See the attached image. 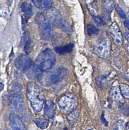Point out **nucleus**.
Listing matches in <instances>:
<instances>
[{
  "label": "nucleus",
  "mask_w": 129,
  "mask_h": 130,
  "mask_svg": "<svg viewBox=\"0 0 129 130\" xmlns=\"http://www.w3.org/2000/svg\"><path fill=\"white\" fill-rule=\"evenodd\" d=\"M67 74V70L63 66H58L51 70L44 71L38 80L40 83L45 86L54 85L61 81Z\"/></svg>",
  "instance_id": "1"
},
{
  "label": "nucleus",
  "mask_w": 129,
  "mask_h": 130,
  "mask_svg": "<svg viewBox=\"0 0 129 130\" xmlns=\"http://www.w3.org/2000/svg\"><path fill=\"white\" fill-rule=\"evenodd\" d=\"M27 97L35 111H41L43 108L44 101L40 98V88L36 83L29 82L27 85Z\"/></svg>",
  "instance_id": "2"
},
{
  "label": "nucleus",
  "mask_w": 129,
  "mask_h": 130,
  "mask_svg": "<svg viewBox=\"0 0 129 130\" xmlns=\"http://www.w3.org/2000/svg\"><path fill=\"white\" fill-rule=\"evenodd\" d=\"M35 63L43 72L47 71L52 69L56 64L55 54L51 50L46 48L40 53Z\"/></svg>",
  "instance_id": "3"
},
{
  "label": "nucleus",
  "mask_w": 129,
  "mask_h": 130,
  "mask_svg": "<svg viewBox=\"0 0 129 130\" xmlns=\"http://www.w3.org/2000/svg\"><path fill=\"white\" fill-rule=\"evenodd\" d=\"M35 23L38 26V31L41 38L46 41H50L53 37V31L50 23L43 14L38 13L35 18Z\"/></svg>",
  "instance_id": "4"
},
{
  "label": "nucleus",
  "mask_w": 129,
  "mask_h": 130,
  "mask_svg": "<svg viewBox=\"0 0 129 130\" xmlns=\"http://www.w3.org/2000/svg\"><path fill=\"white\" fill-rule=\"evenodd\" d=\"M23 87L20 84L16 83L12 87L9 95V102L14 110L19 112L22 108L23 104Z\"/></svg>",
  "instance_id": "5"
},
{
  "label": "nucleus",
  "mask_w": 129,
  "mask_h": 130,
  "mask_svg": "<svg viewBox=\"0 0 129 130\" xmlns=\"http://www.w3.org/2000/svg\"><path fill=\"white\" fill-rule=\"evenodd\" d=\"M58 104L62 112L64 113L69 112L77 106V99L73 94H66L59 99Z\"/></svg>",
  "instance_id": "6"
},
{
  "label": "nucleus",
  "mask_w": 129,
  "mask_h": 130,
  "mask_svg": "<svg viewBox=\"0 0 129 130\" xmlns=\"http://www.w3.org/2000/svg\"><path fill=\"white\" fill-rule=\"evenodd\" d=\"M111 43L108 38L97 43L94 46L95 54L102 58H107L110 56Z\"/></svg>",
  "instance_id": "7"
},
{
  "label": "nucleus",
  "mask_w": 129,
  "mask_h": 130,
  "mask_svg": "<svg viewBox=\"0 0 129 130\" xmlns=\"http://www.w3.org/2000/svg\"><path fill=\"white\" fill-rule=\"evenodd\" d=\"M33 63L32 60L26 54H21L19 56L15 62V66L16 68L23 72L29 68Z\"/></svg>",
  "instance_id": "8"
},
{
  "label": "nucleus",
  "mask_w": 129,
  "mask_h": 130,
  "mask_svg": "<svg viewBox=\"0 0 129 130\" xmlns=\"http://www.w3.org/2000/svg\"><path fill=\"white\" fill-rule=\"evenodd\" d=\"M109 32L115 44L118 46L122 45L123 43L122 35L117 23L114 22L110 26Z\"/></svg>",
  "instance_id": "9"
},
{
  "label": "nucleus",
  "mask_w": 129,
  "mask_h": 130,
  "mask_svg": "<svg viewBox=\"0 0 129 130\" xmlns=\"http://www.w3.org/2000/svg\"><path fill=\"white\" fill-rule=\"evenodd\" d=\"M10 125L13 130H26L21 118L16 114L12 113L9 117Z\"/></svg>",
  "instance_id": "10"
},
{
  "label": "nucleus",
  "mask_w": 129,
  "mask_h": 130,
  "mask_svg": "<svg viewBox=\"0 0 129 130\" xmlns=\"http://www.w3.org/2000/svg\"><path fill=\"white\" fill-rule=\"evenodd\" d=\"M26 75L32 79H38L43 71L36 64L34 63L29 68L23 71Z\"/></svg>",
  "instance_id": "11"
},
{
  "label": "nucleus",
  "mask_w": 129,
  "mask_h": 130,
  "mask_svg": "<svg viewBox=\"0 0 129 130\" xmlns=\"http://www.w3.org/2000/svg\"><path fill=\"white\" fill-rule=\"evenodd\" d=\"M21 45L23 46L24 51L26 54H29L33 49V43L31 40L28 33L26 31L23 34Z\"/></svg>",
  "instance_id": "12"
},
{
  "label": "nucleus",
  "mask_w": 129,
  "mask_h": 130,
  "mask_svg": "<svg viewBox=\"0 0 129 130\" xmlns=\"http://www.w3.org/2000/svg\"><path fill=\"white\" fill-rule=\"evenodd\" d=\"M45 15L50 21L55 24L61 18V14L58 10L54 8H50L44 13Z\"/></svg>",
  "instance_id": "13"
},
{
  "label": "nucleus",
  "mask_w": 129,
  "mask_h": 130,
  "mask_svg": "<svg viewBox=\"0 0 129 130\" xmlns=\"http://www.w3.org/2000/svg\"><path fill=\"white\" fill-rule=\"evenodd\" d=\"M21 8L23 13V18L25 19L26 21H28L33 15L32 5L28 2H23L21 5Z\"/></svg>",
  "instance_id": "14"
},
{
  "label": "nucleus",
  "mask_w": 129,
  "mask_h": 130,
  "mask_svg": "<svg viewBox=\"0 0 129 130\" xmlns=\"http://www.w3.org/2000/svg\"><path fill=\"white\" fill-rule=\"evenodd\" d=\"M32 2L36 8L41 10L50 9L53 3V1L50 0H34Z\"/></svg>",
  "instance_id": "15"
},
{
  "label": "nucleus",
  "mask_w": 129,
  "mask_h": 130,
  "mask_svg": "<svg viewBox=\"0 0 129 130\" xmlns=\"http://www.w3.org/2000/svg\"><path fill=\"white\" fill-rule=\"evenodd\" d=\"M110 96L114 100L120 103H123L124 99L121 93L120 88L118 86H114L110 92Z\"/></svg>",
  "instance_id": "16"
},
{
  "label": "nucleus",
  "mask_w": 129,
  "mask_h": 130,
  "mask_svg": "<svg viewBox=\"0 0 129 130\" xmlns=\"http://www.w3.org/2000/svg\"><path fill=\"white\" fill-rule=\"evenodd\" d=\"M44 108L45 113L47 117L50 118H53L55 117L56 106L53 101L46 102Z\"/></svg>",
  "instance_id": "17"
},
{
  "label": "nucleus",
  "mask_w": 129,
  "mask_h": 130,
  "mask_svg": "<svg viewBox=\"0 0 129 130\" xmlns=\"http://www.w3.org/2000/svg\"><path fill=\"white\" fill-rule=\"evenodd\" d=\"M73 43H69L64 46H60L55 47V51L60 55H63L67 53H70L73 51L74 47Z\"/></svg>",
  "instance_id": "18"
},
{
  "label": "nucleus",
  "mask_w": 129,
  "mask_h": 130,
  "mask_svg": "<svg viewBox=\"0 0 129 130\" xmlns=\"http://www.w3.org/2000/svg\"><path fill=\"white\" fill-rule=\"evenodd\" d=\"M59 28L69 34H71L72 30L69 23L63 19L61 18L55 23Z\"/></svg>",
  "instance_id": "19"
},
{
  "label": "nucleus",
  "mask_w": 129,
  "mask_h": 130,
  "mask_svg": "<svg viewBox=\"0 0 129 130\" xmlns=\"http://www.w3.org/2000/svg\"><path fill=\"white\" fill-rule=\"evenodd\" d=\"M34 122L37 127L42 129L47 128L49 124V121L46 119L38 118L34 120Z\"/></svg>",
  "instance_id": "20"
},
{
  "label": "nucleus",
  "mask_w": 129,
  "mask_h": 130,
  "mask_svg": "<svg viewBox=\"0 0 129 130\" xmlns=\"http://www.w3.org/2000/svg\"><path fill=\"white\" fill-rule=\"evenodd\" d=\"M79 110H76L71 112L67 116V120L70 125H73L76 123L79 116Z\"/></svg>",
  "instance_id": "21"
},
{
  "label": "nucleus",
  "mask_w": 129,
  "mask_h": 130,
  "mask_svg": "<svg viewBox=\"0 0 129 130\" xmlns=\"http://www.w3.org/2000/svg\"><path fill=\"white\" fill-rule=\"evenodd\" d=\"M120 88L121 93L124 97L129 99V86L124 83H121L120 85Z\"/></svg>",
  "instance_id": "22"
},
{
  "label": "nucleus",
  "mask_w": 129,
  "mask_h": 130,
  "mask_svg": "<svg viewBox=\"0 0 129 130\" xmlns=\"http://www.w3.org/2000/svg\"><path fill=\"white\" fill-rule=\"evenodd\" d=\"M10 11L9 8L5 5H1V15L6 19L8 18L10 15Z\"/></svg>",
  "instance_id": "23"
},
{
  "label": "nucleus",
  "mask_w": 129,
  "mask_h": 130,
  "mask_svg": "<svg viewBox=\"0 0 129 130\" xmlns=\"http://www.w3.org/2000/svg\"><path fill=\"white\" fill-rule=\"evenodd\" d=\"M126 122L123 120H120L118 121L116 125L113 130H126Z\"/></svg>",
  "instance_id": "24"
},
{
  "label": "nucleus",
  "mask_w": 129,
  "mask_h": 130,
  "mask_svg": "<svg viewBox=\"0 0 129 130\" xmlns=\"http://www.w3.org/2000/svg\"><path fill=\"white\" fill-rule=\"evenodd\" d=\"M87 31L89 35L90 36L96 32L97 29L96 27L92 24H88L87 25Z\"/></svg>",
  "instance_id": "25"
},
{
  "label": "nucleus",
  "mask_w": 129,
  "mask_h": 130,
  "mask_svg": "<svg viewBox=\"0 0 129 130\" xmlns=\"http://www.w3.org/2000/svg\"><path fill=\"white\" fill-rule=\"evenodd\" d=\"M93 18L95 23L99 26H102L104 25V21L102 19L101 17L95 15V16H93Z\"/></svg>",
  "instance_id": "26"
},
{
  "label": "nucleus",
  "mask_w": 129,
  "mask_h": 130,
  "mask_svg": "<svg viewBox=\"0 0 129 130\" xmlns=\"http://www.w3.org/2000/svg\"><path fill=\"white\" fill-rule=\"evenodd\" d=\"M116 11L119 16L122 18H126V13L119 6H116Z\"/></svg>",
  "instance_id": "27"
},
{
  "label": "nucleus",
  "mask_w": 129,
  "mask_h": 130,
  "mask_svg": "<svg viewBox=\"0 0 129 130\" xmlns=\"http://www.w3.org/2000/svg\"><path fill=\"white\" fill-rule=\"evenodd\" d=\"M124 24L125 26L129 30V19H126L124 21Z\"/></svg>",
  "instance_id": "28"
},
{
  "label": "nucleus",
  "mask_w": 129,
  "mask_h": 130,
  "mask_svg": "<svg viewBox=\"0 0 129 130\" xmlns=\"http://www.w3.org/2000/svg\"><path fill=\"white\" fill-rule=\"evenodd\" d=\"M104 16L106 20H107L108 21L111 20V17H110V13H105L104 14Z\"/></svg>",
  "instance_id": "29"
},
{
  "label": "nucleus",
  "mask_w": 129,
  "mask_h": 130,
  "mask_svg": "<svg viewBox=\"0 0 129 130\" xmlns=\"http://www.w3.org/2000/svg\"><path fill=\"white\" fill-rule=\"evenodd\" d=\"M124 36L127 41L129 42V32H126L124 34Z\"/></svg>",
  "instance_id": "30"
},
{
  "label": "nucleus",
  "mask_w": 129,
  "mask_h": 130,
  "mask_svg": "<svg viewBox=\"0 0 129 130\" xmlns=\"http://www.w3.org/2000/svg\"><path fill=\"white\" fill-rule=\"evenodd\" d=\"M125 47H126V50L127 51L128 54H129V43L127 44Z\"/></svg>",
  "instance_id": "31"
},
{
  "label": "nucleus",
  "mask_w": 129,
  "mask_h": 130,
  "mask_svg": "<svg viewBox=\"0 0 129 130\" xmlns=\"http://www.w3.org/2000/svg\"><path fill=\"white\" fill-rule=\"evenodd\" d=\"M0 86H1V87H0L1 91H2V90L3 89L4 86V85L3 83H1V84H0Z\"/></svg>",
  "instance_id": "32"
},
{
  "label": "nucleus",
  "mask_w": 129,
  "mask_h": 130,
  "mask_svg": "<svg viewBox=\"0 0 129 130\" xmlns=\"http://www.w3.org/2000/svg\"><path fill=\"white\" fill-rule=\"evenodd\" d=\"M128 113H129V107H128Z\"/></svg>",
  "instance_id": "33"
},
{
  "label": "nucleus",
  "mask_w": 129,
  "mask_h": 130,
  "mask_svg": "<svg viewBox=\"0 0 129 130\" xmlns=\"http://www.w3.org/2000/svg\"><path fill=\"white\" fill-rule=\"evenodd\" d=\"M88 130H94V129H89Z\"/></svg>",
  "instance_id": "34"
},
{
  "label": "nucleus",
  "mask_w": 129,
  "mask_h": 130,
  "mask_svg": "<svg viewBox=\"0 0 129 130\" xmlns=\"http://www.w3.org/2000/svg\"><path fill=\"white\" fill-rule=\"evenodd\" d=\"M128 130H129V126H128Z\"/></svg>",
  "instance_id": "35"
}]
</instances>
